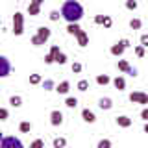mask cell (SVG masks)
Instances as JSON below:
<instances>
[{
  "instance_id": "cell-36",
  "label": "cell",
  "mask_w": 148,
  "mask_h": 148,
  "mask_svg": "<svg viewBox=\"0 0 148 148\" xmlns=\"http://www.w3.org/2000/svg\"><path fill=\"white\" fill-rule=\"evenodd\" d=\"M104 28H111L113 26V18H111L109 15H106V18H104V24H102Z\"/></svg>"
},
{
  "instance_id": "cell-30",
  "label": "cell",
  "mask_w": 148,
  "mask_h": 148,
  "mask_svg": "<svg viewBox=\"0 0 148 148\" xmlns=\"http://www.w3.org/2000/svg\"><path fill=\"white\" fill-rule=\"evenodd\" d=\"M139 4L135 2V0H126V9H130V11H135Z\"/></svg>"
},
{
  "instance_id": "cell-27",
  "label": "cell",
  "mask_w": 148,
  "mask_h": 148,
  "mask_svg": "<svg viewBox=\"0 0 148 148\" xmlns=\"http://www.w3.org/2000/svg\"><path fill=\"white\" fill-rule=\"evenodd\" d=\"M59 17H63V15H61V11H58V9H52V11L48 13V18H50V21H54V22L59 21Z\"/></svg>"
},
{
  "instance_id": "cell-1",
  "label": "cell",
  "mask_w": 148,
  "mask_h": 148,
  "mask_svg": "<svg viewBox=\"0 0 148 148\" xmlns=\"http://www.w3.org/2000/svg\"><path fill=\"white\" fill-rule=\"evenodd\" d=\"M61 15L67 22H80L83 18V6L78 0H65L61 6Z\"/></svg>"
},
{
  "instance_id": "cell-34",
  "label": "cell",
  "mask_w": 148,
  "mask_h": 148,
  "mask_svg": "<svg viewBox=\"0 0 148 148\" xmlns=\"http://www.w3.org/2000/svg\"><path fill=\"white\" fill-rule=\"evenodd\" d=\"M41 146H45V141H43V139H35V141L30 145V148H41Z\"/></svg>"
},
{
  "instance_id": "cell-12",
  "label": "cell",
  "mask_w": 148,
  "mask_h": 148,
  "mask_svg": "<svg viewBox=\"0 0 148 148\" xmlns=\"http://www.w3.org/2000/svg\"><path fill=\"white\" fill-rule=\"evenodd\" d=\"M98 108H100L102 111L111 109V108H113V100L108 98V96H104V98H100V100H98Z\"/></svg>"
},
{
  "instance_id": "cell-31",
  "label": "cell",
  "mask_w": 148,
  "mask_h": 148,
  "mask_svg": "<svg viewBox=\"0 0 148 148\" xmlns=\"http://www.w3.org/2000/svg\"><path fill=\"white\" fill-rule=\"evenodd\" d=\"M43 87H45V91H52V89H56V85H54L52 80H45V82H43Z\"/></svg>"
},
{
  "instance_id": "cell-41",
  "label": "cell",
  "mask_w": 148,
  "mask_h": 148,
  "mask_svg": "<svg viewBox=\"0 0 148 148\" xmlns=\"http://www.w3.org/2000/svg\"><path fill=\"white\" fill-rule=\"evenodd\" d=\"M141 119L145 120V122H146V120H148V108H145V109L141 111Z\"/></svg>"
},
{
  "instance_id": "cell-6",
  "label": "cell",
  "mask_w": 148,
  "mask_h": 148,
  "mask_svg": "<svg viewBox=\"0 0 148 148\" xmlns=\"http://www.w3.org/2000/svg\"><path fill=\"white\" fill-rule=\"evenodd\" d=\"M11 74V63L8 56H0V78H8Z\"/></svg>"
},
{
  "instance_id": "cell-21",
  "label": "cell",
  "mask_w": 148,
  "mask_h": 148,
  "mask_svg": "<svg viewBox=\"0 0 148 148\" xmlns=\"http://www.w3.org/2000/svg\"><path fill=\"white\" fill-rule=\"evenodd\" d=\"M117 67H119V71H120V72H128V69H130V63L126 61V59H119Z\"/></svg>"
},
{
  "instance_id": "cell-29",
  "label": "cell",
  "mask_w": 148,
  "mask_h": 148,
  "mask_svg": "<svg viewBox=\"0 0 148 148\" xmlns=\"http://www.w3.org/2000/svg\"><path fill=\"white\" fill-rule=\"evenodd\" d=\"M71 69H72V72H74V74H80V72L83 71V65H82L80 61H74V63L71 65Z\"/></svg>"
},
{
  "instance_id": "cell-20",
  "label": "cell",
  "mask_w": 148,
  "mask_h": 148,
  "mask_svg": "<svg viewBox=\"0 0 148 148\" xmlns=\"http://www.w3.org/2000/svg\"><path fill=\"white\" fill-rule=\"evenodd\" d=\"M9 104H11L13 108H21V106H22V98L18 95H13V96H9Z\"/></svg>"
},
{
  "instance_id": "cell-23",
  "label": "cell",
  "mask_w": 148,
  "mask_h": 148,
  "mask_svg": "<svg viewBox=\"0 0 148 148\" xmlns=\"http://www.w3.org/2000/svg\"><path fill=\"white\" fill-rule=\"evenodd\" d=\"M41 82H43L41 74H30V85H39Z\"/></svg>"
},
{
  "instance_id": "cell-17",
  "label": "cell",
  "mask_w": 148,
  "mask_h": 148,
  "mask_svg": "<svg viewBox=\"0 0 148 148\" xmlns=\"http://www.w3.org/2000/svg\"><path fill=\"white\" fill-rule=\"evenodd\" d=\"M111 82L113 80H111L108 74H98V76H96V83H98V85H108V83H111Z\"/></svg>"
},
{
  "instance_id": "cell-24",
  "label": "cell",
  "mask_w": 148,
  "mask_h": 148,
  "mask_svg": "<svg viewBox=\"0 0 148 148\" xmlns=\"http://www.w3.org/2000/svg\"><path fill=\"white\" fill-rule=\"evenodd\" d=\"M133 52H135V56H137V58H145V54H146V46H143V45H137Z\"/></svg>"
},
{
  "instance_id": "cell-22",
  "label": "cell",
  "mask_w": 148,
  "mask_h": 148,
  "mask_svg": "<svg viewBox=\"0 0 148 148\" xmlns=\"http://www.w3.org/2000/svg\"><path fill=\"white\" fill-rule=\"evenodd\" d=\"M65 106H67L69 109H74L78 106V98H74V96H69L67 100H65Z\"/></svg>"
},
{
  "instance_id": "cell-7",
  "label": "cell",
  "mask_w": 148,
  "mask_h": 148,
  "mask_svg": "<svg viewBox=\"0 0 148 148\" xmlns=\"http://www.w3.org/2000/svg\"><path fill=\"white\" fill-rule=\"evenodd\" d=\"M63 113L59 109H54V111H50V124L52 126H61L63 124Z\"/></svg>"
},
{
  "instance_id": "cell-26",
  "label": "cell",
  "mask_w": 148,
  "mask_h": 148,
  "mask_svg": "<svg viewBox=\"0 0 148 148\" xmlns=\"http://www.w3.org/2000/svg\"><path fill=\"white\" fill-rule=\"evenodd\" d=\"M141 26H143L141 18H132V21H130V28H132V30H141Z\"/></svg>"
},
{
  "instance_id": "cell-37",
  "label": "cell",
  "mask_w": 148,
  "mask_h": 148,
  "mask_svg": "<svg viewBox=\"0 0 148 148\" xmlns=\"http://www.w3.org/2000/svg\"><path fill=\"white\" fill-rule=\"evenodd\" d=\"M32 45H34V46H41V45H43V41H41L37 35H34V37H32Z\"/></svg>"
},
{
  "instance_id": "cell-43",
  "label": "cell",
  "mask_w": 148,
  "mask_h": 148,
  "mask_svg": "<svg viewBox=\"0 0 148 148\" xmlns=\"http://www.w3.org/2000/svg\"><path fill=\"white\" fill-rule=\"evenodd\" d=\"M32 2H34V4H39V6H41V4H43L45 0H32Z\"/></svg>"
},
{
  "instance_id": "cell-40",
  "label": "cell",
  "mask_w": 148,
  "mask_h": 148,
  "mask_svg": "<svg viewBox=\"0 0 148 148\" xmlns=\"http://www.w3.org/2000/svg\"><path fill=\"white\" fill-rule=\"evenodd\" d=\"M104 18H106V15H96L95 22H96V24H104Z\"/></svg>"
},
{
  "instance_id": "cell-38",
  "label": "cell",
  "mask_w": 148,
  "mask_h": 148,
  "mask_svg": "<svg viewBox=\"0 0 148 148\" xmlns=\"http://www.w3.org/2000/svg\"><path fill=\"white\" fill-rule=\"evenodd\" d=\"M137 72H139V71H137V69H135V67H130L126 74H130V76H132V78H135V76H137Z\"/></svg>"
},
{
  "instance_id": "cell-35",
  "label": "cell",
  "mask_w": 148,
  "mask_h": 148,
  "mask_svg": "<svg viewBox=\"0 0 148 148\" xmlns=\"http://www.w3.org/2000/svg\"><path fill=\"white\" fill-rule=\"evenodd\" d=\"M8 117H9V111L6 108H2V109H0V120L4 122V120H8Z\"/></svg>"
},
{
  "instance_id": "cell-5",
  "label": "cell",
  "mask_w": 148,
  "mask_h": 148,
  "mask_svg": "<svg viewBox=\"0 0 148 148\" xmlns=\"http://www.w3.org/2000/svg\"><path fill=\"white\" fill-rule=\"evenodd\" d=\"M130 102H133V104H143V106H148V95L143 91H133L130 92Z\"/></svg>"
},
{
  "instance_id": "cell-13",
  "label": "cell",
  "mask_w": 148,
  "mask_h": 148,
  "mask_svg": "<svg viewBox=\"0 0 148 148\" xmlns=\"http://www.w3.org/2000/svg\"><path fill=\"white\" fill-rule=\"evenodd\" d=\"M80 32H82V28H80L78 22H69V24H67V34L69 35H74V37H76Z\"/></svg>"
},
{
  "instance_id": "cell-10",
  "label": "cell",
  "mask_w": 148,
  "mask_h": 148,
  "mask_svg": "<svg viewBox=\"0 0 148 148\" xmlns=\"http://www.w3.org/2000/svg\"><path fill=\"white\" fill-rule=\"evenodd\" d=\"M115 122H117L119 128H130V126H132V119L126 117V115H119V117H115Z\"/></svg>"
},
{
  "instance_id": "cell-2",
  "label": "cell",
  "mask_w": 148,
  "mask_h": 148,
  "mask_svg": "<svg viewBox=\"0 0 148 148\" xmlns=\"http://www.w3.org/2000/svg\"><path fill=\"white\" fill-rule=\"evenodd\" d=\"M13 34L15 35H22L24 34V15H22L21 11H15V15H13Z\"/></svg>"
},
{
  "instance_id": "cell-16",
  "label": "cell",
  "mask_w": 148,
  "mask_h": 148,
  "mask_svg": "<svg viewBox=\"0 0 148 148\" xmlns=\"http://www.w3.org/2000/svg\"><path fill=\"white\" fill-rule=\"evenodd\" d=\"M113 87H115V89H119V91H124V89H126V80H124L122 76H117L113 80Z\"/></svg>"
},
{
  "instance_id": "cell-15",
  "label": "cell",
  "mask_w": 148,
  "mask_h": 148,
  "mask_svg": "<svg viewBox=\"0 0 148 148\" xmlns=\"http://www.w3.org/2000/svg\"><path fill=\"white\" fill-rule=\"evenodd\" d=\"M39 13H41V6H39V4H34V2H30V4H28V15L37 17Z\"/></svg>"
},
{
  "instance_id": "cell-33",
  "label": "cell",
  "mask_w": 148,
  "mask_h": 148,
  "mask_svg": "<svg viewBox=\"0 0 148 148\" xmlns=\"http://www.w3.org/2000/svg\"><path fill=\"white\" fill-rule=\"evenodd\" d=\"M113 143L109 141V139H102V141H98V148H109Z\"/></svg>"
},
{
  "instance_id": "cell-18",
  "label": "cell",
  "mask_w": 148,
  "mask_h": 148,
  "mask_svg": "<svg viewBox=\"0 0 148 148\" xmlns=\"http://www.w3.org/2000/svg\"><path fill=\"white\" fill-rule=\"evenodd\" d=\"M18 132H21V133H30V132H32V122L22 120V122L18 124Z\"/></svg>"
},
{
  "instance_id": "cell-39",
  "label": "cell",
  "mask_w": 148,
  "mask_h": 148,
  "mask_svg": "<svg viewBox=\"0 0 148 148\" xmlns=\"http://www.w3.org/2000/svg\"><path fill=\"white\" fill-rule=\"evenodd\" d=\"M139 41H141V45H143V46H148V35H146V34H143Z\"/></svg>"
},
{
  "instance_id": "cell-4",
  "label": "cell",
  "mask_w": 148,
  "mask_h": 148,
  "mask_svg": "<svg viewBox=\"0 0 148 148\" xmlns=\"http://www.w3.org/2000/svg\"><path fill=\"white\" fill-rule=\"evenodd\" d=\"M22 146H24L22 141L17 137H2L0 139V148H22Z\"/></svg>"
},
{
  "instance_id": "cell-19",
  "label": "cell",
  "mask_w": 148,
  "mask_h": 148,
  "mask_svg": "<svg viewBox=\"0 0 148 148\" xmlns=\"http://www.w3.org/2000/svg\"><path fill=\"white\" fill-rule=\"evenodd\" d=\"M52 146L54 148H65V146H67V139H65V137H56L52 141Z\"/></svg>"
},
{
  "instance_id": "cell-9",
  "label": "cell",
  "mask_w": 148,
  "mask_h": 148,
  "mask_svg": "<svg viewBox=\"0 0 148 148\" xmlns=\"http://www.w3.org/2000/svg\"><path fill=\"white\" fill-rule=\"evenodd\" d=\"M82 119L85 120L87 124H95L96 122V115L92 113V111L89 108H85V109H82Z\"/></svg>"
},
{
  "instance_id": "cell-28",
  "label": "cell",
  "mask_w": 148,
  "mask_h": 148,
  "mask_svg": "<svg viewBox=\"0 0 148 148\" xmlns=\"http://www.w3.org/2000/svg\"><path fill=\"white\" fill-rule=\"evenodd\" d=\"M78 91H82V92H85L87 89H89V82H87V80H80V82H78Z\"/></svg>"
},
{
  "instance_id": "cell-14",
  "label": "cell",
  "mask_w": 148,
  "mask_h": 148,
  "mask_svg": "<svg viewBox=\"0 0 148 148\" xmlns=\"http://www.w3.org/2000/svg\"><path fill=\"white\" fill-rule=\"evenodd\" d=\"M56 91L59 92V95H67L69 91H71V82H61V83H58V85H56Z\"/></svg>"
},
{
  "instance_id": "cell-42",
  "label": "cell",
  "mask_w": 148,
  "mask_h": 148,
  "mask_svg": "<svg viewBox=\"0 0 148 148\" xmlns=\"http://www.w3.org/2000/svg\"><path fill=\"white\" fill-rule=\"evenodd\" d=\"M143 132H145V133H148V120H146V124H145V128H143Z\"/></svg>"
},
{
  "instance_id": "cell-8",
  "label": "cell",
  "mask_w": 148,
  "mask_h": 148,
  "mask_svg": "<svg viewBox=\"0 0 148 148\" xmlns=\"http://www.w3.org/2000/svg\"><path fill=\"white\" fill-rule=\"evenodd\" d=\"M37 37H39L41 41H43V45L46 43V41L50 39V35H52V30H50L48 26H39L37 28V34H35Z\"/></svg>"
},
{
  "instance_id": "cell-25",
  "label": "cell",
  "mask_w": 148,
  "mask_h": 148,
  "mask_svg": "<svg viewBox=\"0 0 148 148\" xmlns=\"http://www.w3.org/2000/svg\"><path fill=\"white\" fill-rule=\"evenodd\" d=\"M56 63H58V65H65V63H67V56H65L61 50L56 54Z\"/></svg>"
},
{
  "instance_id": "cell-32",
  "label": "cell",
  "mask_w": 148,
  "mask_h": 148,
  "mask_svg": "<svg viewBox=\"0 0 148 148\" xmlns=\"http://www.w3.org/2000/svg\"><path fill=\"white\" fill-rule=\"evenodd\" d=\"M45 63H46V65H52V63H56V58H54V54H52V52H48V54L45 56Z\"/></svg>"
},
{
  "instance_id": "cell-11",
  "label": "cell",
  "mask_w": 148,
  "mask_h": 148,
  "mask_svg": "<svg viewBox=\"0 0 148 148\" xmlns=\"http://www.w3.org/2000/svg\"><path fill=\"white\" fill-rule=\"evenodd\" d=\"M76 41H78V45H80L82 48H85V46L89 45V35H87V32H85V30H82L80 34L76 35Z\"/></svg>"
},
{
  "instance_id": "cell-3",
  "label": "cell",
  "mask_w": 148,
  "mask_h": 148,
  "mask_svg": "<svg viewBox=\"0 0 148 148\" xmlns=\"http://www.w3.org/2000/svg\"><path fill=\"white\" fill-rule=\"evenodd\" d=\"M130 46V39H120L119 43H115L113 46H111V50L109 52L115 56V58H120V56H122L124 52H126V48Z\"/></svg>"
}]
</instances>
